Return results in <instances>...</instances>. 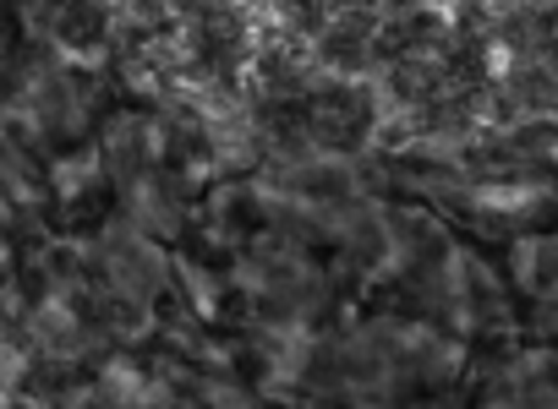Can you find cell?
I'll list each match as a JSON object with an SVG mask.
<instances>
[{
  "instance_id": "cell-1",
  "label": "cell",
  "mask_w": 558,
  "mask_h": 409,
  "mask_svg": "<svg viewBox=\"0 0 558 409\" xmlns=\"http://www.w3.org/2000/svg\"><path fill=\"white\" fill-rule=\"evenodd\" d=\"M110 17H116L110 7H61L56 12V39L66 50H77V55H94V50H105V39L116 28Z\"/></svg>"
},
{
  "instance_id": "cell-2",
  "label": "cell",
  "mask_w": 558,
  "mask_h": 409,
  "mask_svg": "<svg viewBox=\"0 0 558 409\" xmlns=\"http://www.w3.org/2000/svg\"><path fill=\"white\" fill-rule=\"evenodd\" d=\"M230 230H235V235H252V230H263V202H252V197H235V202H230Z\"/></svg>"
}]
</instances>
